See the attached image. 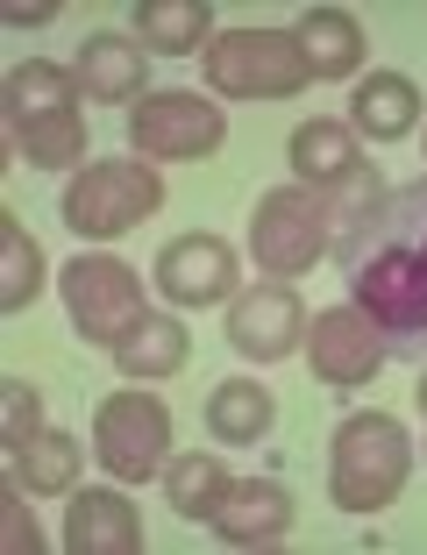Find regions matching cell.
Returning <instances> with one entry per match:
<instances>
[{"label":"cell","instance_id":"cell-27","mask_svg":"<svg viewBox=\"0 0 427 555\" xmlns=\"http://www.w3.org/2000/svg\"><path fill=\"white\" fill-rule=\"evenodd\" d=\"M0 506H8V548H15V555H36V548H43L36 520L22 513V477L15 470H8V485H0Z\"/></svg>","mask_w":427,"mask_h":555},{"label":"cell","instance_id":"cell-4","mask_svg":"<svg viewBox=\"0 0 427 555\" xmlns=\"http://www.w3.org/2000/svg\"><path fill=\"white\" fill-rule=\"evenodd\" d=\"M207 86L221 100H299L313 72L293 29H221L207 43Z\"/></svg>","mask_w":427,"mask_h":555},{"label":"cell","instance_id":"cell-22","mask_svg":"<svg viewBox=\"0 0 427 555\" xmlns=\"http://www.w3.org/2000/svg\"><path fill=\"white\" fill-rule=\"evenodd\" d=\"M229 463L214 456V449H193V456H171L165 463V506L179 513V520H214L221 513V499H229Z\"/></svg>","mask_w":427,"mask_h":555},{"label":"cell","instance_id":"cell-14","mask_svg":"<svg viewBox=\"0 0 427 555\" xmlns=\"http://www.w3.org/2000/svg\"><path fill=\"white\" fill-rule=\"evenodd\" d=\"M285 157H293L299 185H313V193H342V185H363V135L349 129V121H328V115L299 121Z\"/></svg>","mask_w":427,"mask_h":555},{"label":"cell","instance_id":"cell-8","mask_svg":"<svg viewBox=\"0 0 427 555\" xmlns=\"http://www.w3.org/2000/svg\"><path fill=\"white\" fill-rule=\"evenodd\" d=\"M229 135V115L214 107L207 93L193 86H157L129 107V143L143 150L150 164H193V157H214Z\"/></svg>","mask_w":427,"mask_h":555},{"label":"cell","instance_id":"cell-21","mask_svg":"<svg viewBox=\"0 0 427 555\" xmlns=\"http://www.w3.org/2000/svg\"><path fill=\"white\" fill-rule=\"evenodd\" d=\"M185 357H193V335H185L171 313H150V321L135 327L129 343L115 349V363H121V377H129V385H157V377H179V371H185Z\"/></svg>","mask_w":427,"mask_h":555},{"label":"cell","instance_id":"cell-24","mask_svg":"<svg viewBox=\"0 0 427 555\" xmlns=\"http://www.w3.org/2000/svg\"><path fill=\"white\" fill-rule=\"evenodd\" d=\"M43 293V249L29 243L15 214L0 207V307L8 313H29V299Z\"/></svg>","mask_w":427,"mask_h":555},{"label":"cell","instance_id":"cell-10","mask_svg":"<svg viewBox=\"0 0 427 555\" xmlns=\"http://www.w3.org/2000/svg\"><path fill=\"white\" fill-rule=\"evenodd\" d=\"M385 335L371 327V313L357 307H328L307 321V363L321 385H335V392H357V385H371V377L385 371Z\"/></svg>","mask_w":427,"mask_h":555},{"label":"cell","instance_id":"cell-19","mask_svg":"<svg viewBox=\"0 0 427 555\" xmlns=\"http://www.w3.org/2000/svg\"><path fill=\"white\" fill-rule=\"evenodd\" d=\"M271 421H279V399L263 392L257 377H221V385L207 392V435L221 441V449H249V441H263Z\"/></svg>","mask_w":427,"mask_h":555},{"label":"cell","instance_id":"cell-5","mask_svg":"<svg viewBox=\"0 0 427 555\" xmlns=\"http://www.w3.org/2000/svg\"><path fill=\"white\" fill-rule=\"evenodd\" d=\"M328 193H313V185H271L249 214V257H257L263 278H299L313 263L328 257Z\"/></svg>","mask_w":427,"mask_h":555},{"label":"cell","instance_id":"cell-7","mask_svg":"<svg viewBox=\"0 0 427 555\" xmlns=\"http://www.w3.org/2000/svg\"><path fill=\"white\" fill-rule=\"evenodd\" d=\"M93 456L115 485H150L171 463V406L157 392H115L93 413Z\"/></svg>","mask_w":427,"mask_h":555},{"label":"cell","instance_id":"cell-3","mask_svg":"<svg viewBox=\"0 0 427 555\" xmlns=\"http://www.w3.org/2000/svg\"><path fill=\"white\" fill-rule=\"evenodd\" d=\"M157 207H165V179H157L150 157L143 164L135 157H93L65 185V229L79 243H115V235L143 229Z\"/></svg>","mask_w":427,"mask_h":555},{"label":"cell","instance_id":"cell-17","mask_svg":"<svg viewBox=\"0 0 427 555\" xmlns=\"http://www.w3.org/2000/svg\"><path fill=\"white\" fill-rule=\"evenodd\" d=\"M349 129L371 135V143H399V135L420 129V86L406 72H371L349 93Z\"/></svg>","mask_w":427,"mask_h":555},{"label":"cell","instance_id":"cell-1","mask_svg":"<svg viewBox=\"0 0 427 555\" xmlns=\"http://www.w3.org/2000/svg\"><path fill=\"white\" fill-rule=\"evenodd\" d=\"M335 263H342L349 307L371 313L385 349L427 363V179L349 214Z\"/></svg>","mask_w":427,"mask_h":555},{"label":"cell","instance_id":"cell-20","mask_svg":"<svg viewBox=\"0 0 427 555\" xmlns=\"http://www.w3.org/2000/svg\"><path fill=\"white\" fill-rule=\"evenodd\" d=\"M135 43L150 50V57H207L214 43V8L207 0H150V8H135Z\"/></svg>","mask_w":427,"mask_h":555},{"label":"cell","instance_id":"cell-11","mask_svg":"<svg viewBox=\"0 0 427 555\" xmlns=\"http://www.w3.org/2000/svg\"><path fill=\"white\" fill-rule=\"evenodd\" d=\"M150 278H157V293L171 307H221V299H235L243 263H235V249L221 235H179V243L157 249V271Z\"/></svg>","mask_w":427,"mask_h":555},{"label":"cell","instance_id":"cell-9","mask_svg":"<svg viewBox=\"0 0 427 555\" xmlns=\"http://www.w3.org/2000/svg\"><path fill=\"white\" fill-rule=\"evenodd\" d=\"M229 349L249 363H285L307 349V307L285 278H263L229 299Z\"/></svg>","mask_w":427,"mask_h":555},{"label":"cell","instance_id":"cell-13","mask_svg":"<svg viewBox=\"0 0 427 555\" xmlns=\"http://www.w3.org/2000/svg\"><path fill=\"white\" fill-rule=\"evenodd\" d=\"M214 534L229 541V548H279L293 534V491L271 485V477H235L221 513H214Z\"/></svg>","mask_w":427,"mask_h":555},{"label":"cell","instance_id":"cell-26","mask_svg":"<svg viewBox=\"0 0 427 555\" xmlns=\"http://www.w3.org/2000/svg\"><path fill=\"white\" fill-rule=\"evenodd\" d=\"M0 427H8V449L43 435V392H36L29 377H8V385H0Z\"/></svg>","mask_w":427,"mask_h":555},{"label":"cell","instance_id":"cell-16","mask_svg":"<svg viewBox=\"0 0 427 555\" xmlns=\"http://www.w3.org/2000/svg\"><path fill=\"white\" fill-rule=\"evenodd\" d=\"M79 72L72 65H50V57H29V65L8 72V129H36V121H57V115H79Z\"/></svg>","mask_w":427,"mask_h":555},{"label":"cell","instance_id":"cell-2","mask_svg":"<svg viewBox=\"0 0 427 555\" xmlns=\"http://www.w3.org/2000/svg\"><path fill=\"white\" fill-rule=\"evenodd\" d=\"M413 470V441L392 413H349L335 427V449H328V499L342 513H378L406 491Z\"/></svg>","mask_w":427,"mask_h":555},{"label":"cell","instance_id":"cell-28","mask_svg":"<svg viewBox=\"0 0 427 555\" xmlns=\"http://www.w3.org/2000/svg\"><path fill=\"white\" fill-rule=\"evenodd\" d=\"M57 8H8V29H43Z\"/></svg>","mask_w":427,"mask_h":555},{"label":"cell","instance_id":"cell-12","mask_svg":"<svg viewBox=\"0 0 427 555\" xmlns=\"http://www.w3.org/2000/svg\"><path fill=\"white\" fill-rule=\"evenodd\" d=\"M65 548L72 555H143V513L121 485H86L65 506Z\"/></svg>","mask_w":427,"mask_h":555},{"label":"cell","instance_id":"cell-18","mask_svg":"<svg viewBox=\"0 0 427 555\" xmlns=\"http://www.w3.org/2000/svg\"><path fill=\"white\" fill-rule=\"evenodd\" d=\"M299 50H307V72L313 79H357L363 72V22L342 15V8H307L293 22Z\"/></svg>","mask_w":427,"mask_h":555},{"label":"cell","instance_id":"cell-6","mask_svg":"<svg viewBox=\"0 0 427 555\" xmlns=\"http://www.w3.org/2000/svg\"><path fill=\"white\" fill-rule=\"evenodd\" d=\"M57 293H65V313L93 349H121L135 327L150 321L143 307V278L121 257H72L57 271Z\"/></svg>","mask_w":427,"mask_h":555},{"label":"cell","instance_id":"cell-23","mask_svg":"<svg viewBox=\"0 0 427 555\" xmlns=\"http://www.w3.org/2000/svg\"><path fill=\"white\" fill-rule=\"evenodd\" d=\"M79 441L65 435V427H43L36 441H22V449H8V470L22 477V491H36V499H57V491L79 485Z\"/></svg>","mask_w":427,"mask_h":555},{"label":"cell","instance_id":"cell-25","mask_svg":"<svg viewBox=\"0 0 427 555\" xmlns=\"http://www.w3.org/2000/svg\"><path fill=\"white\" fill-rule=\"evenodd\" d=\"M8 143H15L29 164H43V171H65V164H86V115H57V121H36V129H8Z\"/></svg>","mask_w":427,"mask_h":555},{"label":"cell","instance_id":"cell-15","mask_svg":"<svg viewBox=\"0 0 427 555\" xmlns=\"http://www.w3.org/2000/svg\"><path fill=\"white\" fill-rule=\"evenodd\" d=\"M72 72H79V93L100 100V107H121V100L150 93V50L135 43V36H121V29L86 36V50H79Z\"/></svg>","mask_w":427,"mask_h":555},{"label":"cell","instance_id":"cell-29","mask_svg":"<svg viewBox=\"0 0 427 555\" xmlns=\"http://www.w3.org/2000/svg\"><path fill=\"white\" fill-rule=\"evenodd\" d=\"M413 399H420V413H427V371H420V392H413Z\"/></svg>","mask_w":427,"mask_h":555}]
</instances>
